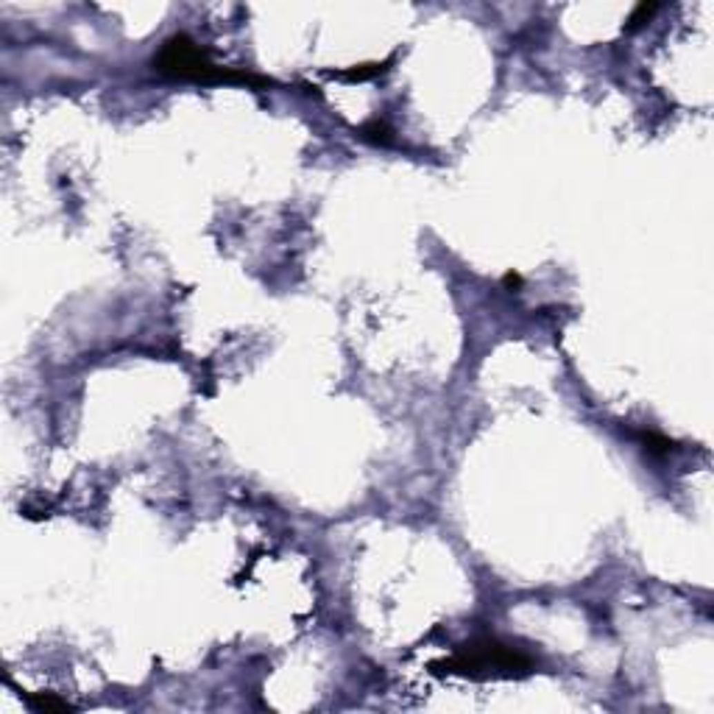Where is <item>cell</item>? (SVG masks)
Masks as SVG:
<instances>
[{"instance_id": "1", "label": "cell", "mask_w": 714, "mask_h": 714, "mask_svg": "<svg viewBox=\"0 0 714 714\" xmlns=\"http://www.w3.org/2000/svg\"><path fill=\"white\" fill-rule=\"evenodd\" d=\"M154 67L162 76L184 79V81H201V84H251V87L271 84L260 76L243 73V70L215 64L209 59V53L187 34H173L171 39H165L160 53L154 56Z\"/></svg>"}, {"instance_id": "6", "label": "cell", "mask_w": 714, "mask_h": 714, "mask_svg": "<svg viewBox=\"0 0 714 714\" xmlns=\"http://www.w3.org/2000/svg\"><path fill=\"white\" fill-rule=\"evenodd\" d=\"M360 137L374 139V142H391V131H388V126L380 123V120H372V123L360 126Z\"/></svg>"}, {"instance_id": "7", "label": "cell", "mask_w": 714, "mask_h": 714, "mask_svg": "<svg viewBox=\"0 0 714 714\" xmlns=\"http://www.w3.org/2000/svg\"><path fill=\"white\" fill-rule=\"evenodd\" d=\"M641 438H645V447H648L650 452H656V455H667V452L675 447L670 438H664V436H656V433H645Z\"/></svg>"}, {"instance_id": "4", "label": "cell", "mask_w": 714, "mask_h": 714, "mask_svg": "<svg viewBox=\"0 0 714 714\" xmlns=\"http://www.w3.org/2000/svg\"><path fill=\"white\" fill-rule=\"evenodd\" d=\"M391 61H394V59L380 61V64H360V67H351V70H343V73H338V79H346V81H366V79H374V76L385 73Z\"/></svg>"}, {"instance_id": "3", "label": "cell", "mask_w": 714, "mask_h": 714, "mask_svg": "<svg viewBox=\"0 0 714 714\" xmlns=\"http://www.w3.org/2000/svg\"><path fill=\"white\" fill-rule=\"evenodd\" d=\"M28 706L37 708V711H45V714H67V711H76V706H70L67 700H59L53 695H26Z\"/></svg>"}, {"instance_id": "2", "label": "cell", "mask_w": 714, "mask_h": 714, "mask_svg": "<svg viewBox=\"0 0 714 714\" xmlns=\"http://www.w3.org/2000/svg\"><path fill=\"white\" fill-rule=\"evenodd\" d=\"M436 673H450V675H472V678H485V675H528L533 670V659L525 656L522 650H514L505 641L496 639H483L472 641L463 650H458L452 659L436 662Z\"/></svg>"}, {"instance_id": "8", "label": "cell", "mask_w": 714, "mask_h": 714, "mask_svg": "<svg viewBox=\"0 0 714 714\" xmlns=\"http://www.w3.org/2000/svg\"><path fill=\"white\" fill-rule=\"evenodd\" d=\"M505 284H508V288H519L522 276H519V273H505Z\"/></svg>"}, {"instance_id": "5", "label": "cell", "mask_w": 714, "mask_h": 714, "mask_svg": "<svg viewBox=\"0 0 714 714\" xmlns=\"http://www.w3.org/2000/svg\"><path fill=\"white\" fill-rule=\"evenodd\" d=\"M659 12V3H639L633 12H630V17H628V23H625V31L630 34V31H636V28H641L645 23H650V17Z\"/></svg>"}]
</instances>
